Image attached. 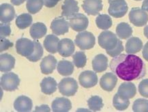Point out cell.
Wrapping results in <instances>:
<instances>
[{"mask_svg": "<svg viewBox=\"0 0 148 112\" xmlns=\"http://www.w3.org/2000/svg\"><path fill=\"white\" fill-rule=\"evenodd\" d=\"M109 67L113 73L126 81L138 80L146 74L145 64L139 57L133 54H119L110 62Z\"/></svg>", "mask_w": 148, "mask_h": 112, "instance_id": "1", "label": "cell"}, {"mask_svg": "<svg viewBox=\"0 0 148 112\" xmlns=\"http://www.w3.org/2000/svg\"><path fill=\"white\" fill-rule=\"evenodd\" d=\"M119 39L114 33L110 31L102 32L98 36V44L107 51L113 50L117 47Z\"/></svg>", "mask_w": 148, "mask_h": 112, "instance_id": "2", "label": "cell"}, {"mask_svg": "<svg viewBox=\"0 0 148 112\" xmlns=\"http://www.w3.org/2000/svg\"><path fill=\"white\" fill-rule=\"evenodd\" d=\"M75 43L81 50H88L94 47L96 38L94 34L90 32H81L77 35Z\"/></svg>", "mask_w": 148, "mask_h": 112, "instance_id": "3", "label": "cell"}, {"mask_svg": "<svg viewBox=\"0 0 148 112\" xmlns=\"http://www.w3.org/2000/svg\"><path fill=\"white\" fill-rule=\"evenodd\" d=\"M0 84L3 90L12 92L18 89L20 84V79L14 73H5L1 77Z\"/></svg>", "mask_w": 148, "mask_h": 112, "instance_id": "4", "label": "cell"}, {"mask_svg": "<svg viewBox=\"0 0 148 112\" xmlns=\"http://www.w3.org/2000/svg\"><path fill=\"white\" fill-rule=\"evenodd\" d=\"M77 81L72 77L64 78L60 81L58 84V88L60 92L65 96H75L78 90Z\"/></svg>", "mask_w": 148, "mask_h": 112, "instance_id": "5", "label": "cell"}, {"mask_svg": "<svg viewBox=\"0 0 148 112\" xmlns=\"http://www.w3.org/2000/svg\"><path fill=\"white\" fill-rule=\"evenodd\" d=\"M129 19L134 25L142 27L148 21V14L146 11L140 8H132L129 13Z\"/></svg>", "mask_w": 148, "mask_h": 112, "instance_id": "6", "label": "cell"}, {"mask_svg": "<svg viewBox=\"0 0 148 112\" xmlns=\"http://www.w3.org/2000/svg\"><path fill=\"white\" fill-rule=\"evenodd\" d=\"M15 47H16L17 54L27 58L34 53L35 44L34 42L32 41L31 40L25 38H21L17 40Z\"/></svg>", "mask_w": 148, "mask_h": 112, "instance_id": "7", "label": "cell"}, {"mask_svg": "<svg viewBox=\"0 0 148 112\" xmlns=\"http://www.w3.org/2000/svg\"><path fill=\"white\" fill-rule=\"evenodd\" d=\"M69 24L75 32H83L88 28L89 21L88 17L81 13H77L69 19Z\"/></svg>", "mask_w": 148, "mask_h": 112, "instance_id": "8", "label": "cell"}, {"mask_svg": "<svg viewBox=\"0 0 148 112\" xmlns=\"http://www.w3.org/2000/svg\"><path fill=\"white\" fill-rule=\"evenodd\" d=\"M109 3V14L115 18L123 17L128 12V5L125 0H113Z\"/></svg>", "mask_w": 148, "mask_h": 112, "instance_id": "9", "label": "cell"}, {"mask_svg": "<svg viewBox=\"0 0 148 112\" xmlns=\"http://www.w3.org/2000/svg\"><path fill=\"white\" fill-rule=\"evenodd\" d=\"M80 85L85 88H92L97 84L98 76L94 72L85 71L82 72L79 77Z\"/></svg>", "mask_w": 148, "mask_h": 112, "instance_id": "10", "label": "cell"}, {"mask_svg": "<svg viewBox=\"0 0 148 112\" xmlns=\"http://www.w3.org/2000/svg\"><path fill=\"white\" fill-rule=\"evenodd\" d=\"M70 24L62 17H58L53 21L51 24V29L56 35H64L69 31Z\"/></svg>", "mask_w": 148, "mask_h": 112, "instance_id": "11", "label": "cell"}, {"mask_svg": "<svg viewBox=\"0 0 148 112\" xmlns=\"http://www.w3.org/2000/svg\"><path fill=\"white\" fill-rule=\"evenodd\" d=\"M75 46L74 42L69 38H64L60 41L58 46V51L64 58L73 56L75 53Z\"/></svg>", "mask_w": 148, "mask_h": 112, "instance_id": "12", "label": "cell"}, {"mask_svg": "<svg viewBox=\"0 0 148 112\" xmlns=\"http://www.w3.org/2000/svg\"><path fill=\"white\" fill-rule=\"evenodd\" d=\"M102 0H83L82 8L89 15H97L102 10Z\"/></svg>", "mask_w": 148, "mask_h": 112, "instance_id": "13", "label": "cell"}, {"mask_svg": "<svg viewBox=\"0 0 148 112\" xmlns=\"http://www.w3.org/2000/svg\"><path fill=\"white\" fill-rule=\"evenodd\" d=\"M117 82V77L115 74L107 73L100 79V85L102 89L107 92H111L115 88Z\"/></svg>", "mask_w": 148, "mask_h": 112, "instance_id": "14", "label": "cell"}, {"mask_svg": "<svg viewBox=\"0 0 148 112\" xmlns=\"http://www.w3.org/2000/svg\"><path fill=\"white\" fill-rule=\"evenodd\" d=\"M15 10L13 5L8 3H2L0 5V20L1 23H9L14 19Z\"/></svg>", "mask_w": 148, "mask_h": 112, "instance_id": "15", "label": "cell"}, {"mask_svg": "<svg viewBox=\"0 0 148 112\" xmlns=\"http://www.w3.org/2000/svg\"><path fill=\"white\" fill-rule=\"evenodd\" d=\"M117 94L125 99L132 98L136 94L135 85L133 83L129 82V81L121 83L118 88Z\"/></svg>", "mask_w": 148, "mask_h": 112, "instance_id": "16", "label": "cell"}, {"mask_svg": "<svg viewBox=\"0 0 148 112\" xmlns=\"http://www.w3.org/2000/svg\"><path fill=\"white\" fill-rule=\"evenodd\" d=\"M62 16L69 19L79 12L78 1L76 0H64V2L62 5Z\"/></svg>", "mask_w": 148, "mask_h": 112, "instance_id": "17", "label": "cell"}, {"mask_svg": "<svg viewBox=\"0 0 148 112\" xmlns=\"http://www.w3.org/2000/svg\"><path fill=\"white\" fill-rule=\"evenodd\" d=\"M33 107V102L30 98L26 96H20L16 98L14 102V108L17 111H30Z\"/></svg>", "mask_w": 148, "mask_h": 112, "instance_id": "18", "label": "cell"}, {"mask_svg": "<svg viewBox=\"0 0 148 112\" xmlns=\"http://www.w3.org/2000/svg\"><path fill=\"white\" fill-rule=\"evenodd\" d=\"M51 107L54 112H67L71 109L72 103L68 98L58 97L53 101Z\"/></svg>", "mask_w": 148, "mask_h": 112, "instance_id": "19", "label": "cell"}, {"mask_svg": "<svg viewBox=\"0 0 148 112\" xmlns=\"http://www.w3.org/2000/svg\"><path fill=\"white\" fill-rule=\"evenodd\" d=\"M58 61L56 58L52 55H49L42 60L40 63V69L42 73L45 75L51 74L56 69Z\"/></svg>", "mask_w": 148, "mask_h": 112, "instance_id": "20", "label": "cell"}, {"mask_svg": "<svg viewBox=\"0 0 148 112\" xmlns=\"http://www.w3.org/2000/svg\"><path fill=\"white\" fill-rule=\"evenodd\" d=\"M15 58L9 54H1L0 56V71L7 73L14 68Z\"/></svg>", "mask_w": 148, "mask_h": 112, "instance_id": "21", "label": "cell"}, {"mask_svg": "<svg viewBox=\"0 0 148 112\" xmlns=\"http://www.w3.org/2000/svg\"><path fill=\"white\" fill-rule=\"evenodd\" d=\"M108 67V58L104 54H98L92 60V68L96 73H102Z\"/></svg>", "mask_w": 148, "mask_h": 112, "instance_id": "22", "label": "cell"}, {"mask_svg": "<svg viewBox=\"0 0 148 112\" xmlns=\"http://www.w3.org/2000/svg\"><path fill=\"white\" fill-rule=\"evenodd\" d=\"M58 83L53 77H45L40 83L41 91L47 95H51L57 90Z\"/></svg>", "mask_w": 148, "mask_h": 112, "instance_id": "23", "label": "cell"}, {"mask_svg": "<svg viewBox=\"0 0 148 112\" xmlns=\"http://www.w3.org/2000/svg\"><path fill=\"white\" fill-rule=\"evenodd\" d=\"M47 32V27L44 23L40 22L36 23L31 26L29 30L30 36L32 38L37 40L42 38L46 35Z\"/></svg>", "mask_w": 148, "mask_h": 112, "instance_id": "24", "label": "cell"}, {"mask_svg": "<svg viewBox=\"0 0 148 112\" xmlns=\"http://www.w3.org/2000/svg\"><path fill=\"white\" fill-rule=\"evenodd\" d=\"M143 48V42L137 37H131L128 40L126 44L127 54H136Z\"/></svg>", "mask_w": 148, "mask_h": 112, "instance_id": "25", "label": "cell"}, {"mask_svg": "<svg viewBox=\"0 0 148 112\" xmlns=\"http://www.w3.org/2000/svg\"><path fill=\"white\" fill-rule=\"evenodd\" d=\"M60 39L53 34L47 35L44 41V47L46 50L51 54H56L58 52V46Z\"/></svg>", "mask_w": 148, "mask_h": 112, "instance_id": "26", "label": "cell"}, {"mask_svg": "<svg viewBox=\"0 0 148 112\" xmlns=\"http://www.w3.org/2000/svg\"><path fill=\"white\" fill-rule=\"evenodd\" d=\"M74 63L68 60H61L58 64V72L62 76H69L74 71Z\"/></svg>", "mask_w": 148, "mask_h": 112, "instance_id": "27", "label": "cell"}, {"mask_svg": "<svg viewBox=\"0 0 148 112\" xmlns=\"http://www.w3.org/2000/svg\"><path fill=\"white\" fill-rule=\"evenodd\" d=\"M117 36L120 39H127L132 34V28L127 23H120L116 27Z\"/></svg>", "mask_w": 148, "mask_h": 112, "instance_id": "28", "label": "cell"}, {"mask_svg": "<svg viewBox=\"0 0 148 112\" xmlns=\"http://www.w3.org/2000/svg\"><path fill=\"white\" fill-rule=\"evenodd\" d=\"M32 21H33V19L31 14L28 13H23L17 16L16 25L19 29L24 30L31 25Z\"/></svg>", "mask_w": 148, "mask_h": 112, "instance_id": "29", "label": "cell"}, {"mask_svg": "<svg viewBox=\"0 0 148 112\" xmlns=\"http://www.w3.org/2000/svg\"><path fill=\"white\" fill-rule=\"evenodd\" d=\"M97 27L101 30H108L112 26V19L107 14H98L96 19Z\"/></svg>", "mask_w": 148, "mask_h": 112, "instance_id": "30", "label": "cell"}, {"mask_svg": "<svg viewBox=\"0 0 148 112\" xmlns=\"http://www.w3.org/2000/svg\"><path fill=\"white\" fill-rule=\"evenodd\" d=\"M44 5L43 0H27L26 7L30 14H34L38 12Z\"/></svg>", "mask_w": 148, "mask_h": 112, "instance_id": "31", "label": "cell"}, {"mask_svg": "<svg viewBox=\"0 0 148 112\" xmlns=\"http://www.w3.org/2000/svg\"><path fill=\"white\" fill-rule=\"evenodd\" d=\"M113 104L117 110L123 111V110L126 109L128 107L129 105H130V101H129V99H125V98L121 97L117 93L113 97Z\"/></svg>", "mask_w": 148, "mask_h": 112, "instance_id": "32", "label": "cell"}, {"mask_svg": "<svg viewBox=\"0 0 148 112\" xmlns=\"http://www.w3.org/2000/svg\"><path fill=\"white\" fill-rule=\"evenodd\" d=\"M88 107L93 111H98L103 107L104 104L101 97L98 96H93L88 100Z\"/></svg>", "mask_w": 148, "mask_h": 112, "instance_id": "33", "label": "cell"}, {"mask_svg": "<svg viewBox=\"0 0 148 112\" xmlns=\"http://www.w3.org/2000/svg\"><path fill=\"white\" fill-rule=\"evenodd\" d=\"M35 44V49H34V53L31 56L27 57V60L30 62H36L39 61L43 56V48L40 43L37 41H34Z\"/></svg>", "mask_w": 148, "mask_h": 112, "instance_id": "34", "label": "cell"}, {"mask_svg": "<svg viewBox=\"0 0 148 112\" xmlns=\"http://www.w3.org/2000/svg\"><path fill=\"white\" fill-rule=\"evenodd\" d=\"M73 63L77 68H83L87 63V56L83 51H77L73 56Z\"/></svg>", "mask_w": 148, "mask_h": 112, "instance_id": "35", "label": "cell"}, {"mask_svg": "<svg viewBox=\"0 0 148 112\" xmlns=\"http://www.w3.org/2000/svg\"><path fill=\"white\" fill-rule=\"evenodd\" d=\"M132 110L135 112H148V100L145 98H138L134 102Z\"/></svg>", "mask_w": 148, "mask_h": 112, "instance_id": "36", "label": "cell"}, {"mask_svg": "<svg viewBox=\"0 0 148 112\" xmlns=\"http://www.w3.org/2000/svg\"><path fill=\"white\" fill-rule=\"evenodd\" d=\"M138 92L142 96L148 98V79H144L138 85Z\"/></svg>", "mask_w": 148, "mask_h": 112, "instance_id": "37", "label": "cell"}, {"mask_svg": "<svg viewBox=\"0 0 148 112\" xmlns=\"http://www.w3.org/2000/svg\"><path fill=\"white\" fill-rule=\"evenodd\" d=\"M123 51H124V47H123L122 42L119 40L118 44H117V47H115V49H113V50L107 51V54H109L111 57H113V58H114V57L118 56V55L120 54Z\"/></svg>", "mask_w": 148, "mask_h": 112, "instance_id": "38", "label": "cell"}, {"mask_svg": "<svg viewBox=\"0 0 148 112\" xmlns=\"http://www.w3.org/2000/svg\"><path fill=\"white\" fill-rule=\"evenodd\" d=\"M11 34V29L10 23H1L0 25V34L1 36L7 37L9 36Z\"/></svg>", "mask_w": 148, "mask_h": 112, "instance_id": "39", "label": "cell"}, {"mask_svg": "<svg viewBox=\"0 0 148 112\" xmlns=\"http://www.w3.org/2000/svg\"><path fill=\"white\" fill-rule=\"evenodd\" d=\"M13 46V43L5 38V37L1 36V46H0V51L1 52H3V51L7 50L10 47H12Z\"/></svg>", "mask_w": 148, "mask_h": 112, "instance_id": "40", "label": "cell"}, {"mask_svg": "<svg viewBox=\"0 0 148 112\" xmlns=\"http://www.w3.org/2000/svg\"><path fill=\"white\" fill-rule=\"evenodd\" d=\"M62 0H43L44 4L47 8H53Z\"/></svg>", "mask_w": 148, "mask_h": 112, "instance_id": "41", "label": "cell"}, {"mask_svg": "<svg viewBox=\"0 0 148 112\" xmlns=\"http://www.w3.org/2000/svg\"><path fill=\"white\" fill-rule=\"evenodd\" d=\"M143 57L145 60L148 62V42L145 45V46L143 48Z\"/></svg>", "mask_w": 148, "mask_h": 112, "instance_id": "42", "label": "cell"}, {"mask_svg": "<svg viewBox=\"0 0 148 112\" xmlns=\"http://www.w3.org/2000/svg\"><path fill=\"white\" fill-rule=\"evenodd\" d=\"M43 109H44L45 111H50V109H49V106L45 105H41L40 106V107H36L35 111H40L41 110L42 111H43Z\"/></svg>", "mask_w": 148, "mask_h": 112, "instance_id": "43", "label": "cell"}, {"mask_svg": "<svg viewBox=\"0 0 148 112\" xmlns=\"http://www.w3.org/2000/svg\"><path fill=\"white\" fill-rule=\"evenodd\" d=\"M11 3L14 5H19L22 3H23L25 0H10Z\"/></svg>", "mask_w": 148, "mask_h": 112, "instance_id": "44", "label": "cell"}, {"mask_svg": "<svg viewBox=\"0 0 148 112\" xmlns=\"http://www.w3.org/2000/svg\"><path fill=\"white\" fill-rule=\"evenodd\" d=\"M142 9L146 12H148V0H144L142 3Z\"/></svg>", "mask_w": 148, "mask_h": 112, "instance_id": "45", "label": "cell"}, {"mask_svg": "<svg viewBox=\"0 0 148 112\" xmlns=\"http://www.w3.org/2000/svg\"><path fill=\"white\" fill-rule=\"evenodd\" d=\"M144 35L145 36V37L148 38V25L145 26L144 28Z\"/></svg>", "mask_w": 148, "mask_h": 112, "instance_id": "46", "label": "cell"}, {"mask_svg": "<svg viewBox=\"0 0 148 112\" xmlns=\"http://www.w3.org/2000/svg\"><path fill=\"white\" fill-rule=\"evenodd\" d=\"M112 1H113V0H108V1H109V3H110V2H111Z\"/></svg>", "mask_w": 148, "mask_h": 112, "instance_id": "47", "label": "cell"}, {"mask_svg": "<svg viewBox=\"0 0 148 112\" xmlns=\"http://www.w3.org/2000/svg\"><path fill=\"white\" fill-rule=\"evenodd\" d=\"M135 1H141V0H135Z\"/></svg>", "mask_w": 148, "mask_h": 112, "instance_id": "48", "label": "cell"}]
</instances>
